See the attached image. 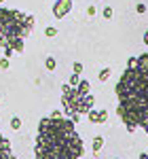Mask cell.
I'll return each instance as SVG.
<instances>
[{"instance_id": "obj_1", "label": "cell", "mask_w": 148, "mask_h": 159, "mask_svg": "<svg viewBox=\"0 0 148 159\" xmlns=\"http://www.w3.org/2000/svg\"><path fill=\"white\" fill-rule=\"evenodd\" d=\"M114 91L119 98L116 112L127 132L142 127L148 134V53L137 55L136 64L125 68Z\"/></svg>"}, {"instance_id": "obj_2", "label": "cell", "mask_w": 148, "mask_h": 159, "mask_svg": "<svg viewBox=\"0 0 148 159\" xmlns=\"http://www.w3.org/2000/svg\"><path fill=\"white\" fill-rule=\"evenodd\" d=\"M85 147L68 117H45L38 123L34 144L36 159H83Z\"/></svg>"}, {"instance_id": "obj_3", "label": "cell", "mask_w": 148, "mask_h": 159, "mask_svg": "<svg viewBox=\"0 0 148 159\" xmlns=\"http://www.w3.org/2000/svg\"><path fill=\"white\" fill-rule=\"evenodd\" d=\"M34 30V17L15 9L0 7V47H11L13 51H24V38Z\"/></svg>"}, {"instance_id": "obj_4", "label": "cell", "mask_w": 148, "mask_h": 159, "mask_svg": "<svg viewBox=\"0 0 148 159\" xmlns=\"http://www.w3.org/2000/svg\"><path fill=\"white\" fill-rule=\"evenodd\" d=\"M62 104H63V115L70 119V121L76 125L78 123V119L83 117V115H87L89 110L93 108V96L91 93H87V96H83V93H78V89L76 87H70V85H63L62 87Z\"/></svg>"}, {"instance_id": "obj_5", "label": "cell", "mask_w": 148, "mask_h": 159, "mask_svg": "<svg viewBox=\"0 0 148 159\" xmlns=\"http://www.w3.org/2000/svg\"><path fill=\"white\" fill-rule=\"evenodd\" d=\"M70 11H72V0H55V4H53V15H55L57 19L66 17Z\"/></svg>"}, {"instance_id": "obj_6", "label": "cell", "mask_w": 148, "mask_h": 159, "mask_svg": "<svg viewBox=\"0 0 148 159\" xmlns=\"http://www.w3.org/2000/svg\"><path fill=\"white\" fill-rule=\"evenodd\" d=\"M13 153H11V142L0 134V159H11Z\"/></svg>"}, {"instance_id": "obj_7", "label": "cell", "mask_w": 148, "mask_h": 159, "mask_svg": "<svg viewBox=\"0 0 148 159\" xmlns=\"http://www.w3.org/2000/svg\"><path fill=\"white\" fill-rule=\"evenodd\" d=\"M76 89H78V93H83V96H87V93H89V89H91V85H89V81H87V79H83V81H78V85H76Z\"/></svg>"}, {"instance_id": "obj_8", "label": "cell", "mask_w": 148, "mask_h": 159, "mask_svg": "<svg viewBox=\"0 0 148 159\" xmlns=\"http://www.w3.org/2000/svg\"><path fill=\"white\" fill-rule=\"evenodd\" d=\"M102 147H104V138H102V136H95V138H93V153L98 155L99 151H102Z\"/></svg>"}, {"instance_id": "obj_9", "label": "cell", "mask_w": 148, "mask_h": 159, "mask_svg": "<svg viewBox=\"0 0 148 159\" xmlns=\"http://www.w3.org/2000/svg\"><path fill=\"white\" fill-rule=\"evenodd\" d=\"M110 74H112L110 68H102V70H99V74H98V79L104 83V81H108V79H110Z\"/></svg>"}, {"instance_id": "obj_10", "label": "cell", "mask_w": 148, "mask_h": 159, "mask_svg": "<svg viewBox=\"0 0 148 159\" xmlns=\"http://www.w3.org/2000/svg\"><path fill=\"white\" fill-rule=\"evenodd\" d=\"M87 117H89V121H91V123H99V110L91 108L89 112H87Z\"/></svg>"}, {"instance_id": "obj_11", "label": "cell", "mask_w": 148, "mask_h": 159, "mask_svg": "<svg viewBox=\"0 0 148 159\" xmlns=\"http://www.w3.org/2000/svg\"><path fill=\"white\" fill-rule=\"evenodd\" d=\"M11 129H15V132L21 129V119H19V117H13L11 119Z\"/></svg>"}, {"instance_id": "obj_12", "label": "cell", "mask_w": 148, "mask_h": 159, "mask_svg": "<svg viewBox=\"0 0 148 159\" xmlns=\"http://www.w3.org/2000/svg\"><path fill=\"white\" fill-rule=\"evenodd\" d=\"M45 66H47V70H55V66H57L55 64V57H47L45 60Z\"/></svg>"}, {"instance_id": "obj_13", "label": "cell", "mask_w": 148, "mask_h": 159, "mask_svg": "<svg viewBox=\"0 0 148 159\" xmlns=\"http://www.w3.org/2000/svg\"><path fill=\"white\" fill-rule=\"evenodd\" d=\"M55 34H57V30H55L53 25H47V28H45V36L53 38V36H55Z\"/></svg>"}, {"instance_id": "obj_14", "label": "cell", "mask_w": 148, "mask_h": 159, "mask_svg": "<svg viewBox=\"0 0 148 159\" xmlns=\"http://www.w3.org/2000/svg\"><path fill=\"white\" fill-rule=\"evenodd\" d=\"M72 70H74V74H83V64H81V61H74Z\"/></svg>"}, {"instance_id": "obj_15", "label": "cell", "mask_w": 148, "mask_h": 159, "mask_svg": "<svg viewBox=\"0 0 148 159\" xmlns=\"http://www.w3.org/2000/svg\"><path fill=\"white\" fill-rule=\"evenodd\" d=\"M78 81H81V74H72V76H70V83H68V85H70V87H76V85H78Z\"/></svg>"}, {"instance_id": "obj_16", "label": "cell", "mask_w": 148, "mask_h": 159, "mask_svg": "<svg viewBox=\"0 0 148 159\" xmlns=\"http://www.w3.org/2000/svg\"><path fill=\"white\" fill-rule=\"evenodd\" d=\"M102 15H104V19H110V17H112V7H104Z\"/></svg>"}, {"instance_id": "obj_17", "label": "cell", "mask_w": 148, "mask_h": 159, "mask_svg": "<svg viewBox=\"0 0 148 159\" xmlns=\"http://www.w3.org/2000/svg\"><path fill=\"white\" fill-rule=\"evenodd\" d=\"M106 121H108V110L102 108L99 110V123H106Z\"/></svg>"}, {"instance_id": "obj_18", "label": "cell", "mask_w": 148, "mask_h": 159, "mask_svg": "<svg viewBox=\"0 0 148 159\" xmlns=\"http://www.w3.org/2000/svg\"><path fill=\"white\" fill-rule=\"evenodd\" d=\"M9 68V57H0V70H7Z\"/></svg>"}, {"instance_id": "obj_19", "label": "cell", "mask_w": 148, "mask_h": 159, "mask_svg": "<svg viewBox=\"0 0 148 159\" xmlns=\"http://www.w3.org/2000/svg\"><path fill=\"white\" fill-rule=\"evenodd\" d=\"M136 11L140 13V15H142V13H146V4H142V2H140V4L136 7Z\"/></svg>"}, {"instance_id": "obj_20", "label": "cell", "mask_w": 148, "mask_h": 159, "mask_svg": "<svg viewBox=\"0 0 148 159\" xmlns=\"http://www.w3.org/2000/svg\"><path fill=\"white\" fill-rule=\"evenodd\" d=\"M95 13H98V9H95V7H87V15H91V17H93Z\"/></svg>"}, {"instance_id": "obj_21", "label": "cell", "mask_w": 148, "mask_h": 159, "mask_svg": "<svg viewBox=\"0 0 148 159\" xmlns=\"http://www.w3.org/2000/svg\"><path fill=\"white\" fill-rule=\"evenodd\" d=\"M51 117H63V115H62V110H53V112H51Z\"/></svg>"}, {"instance_id": "obj_22", "label": "cell", "mask_w": 148, "mask_h": 159, "mask_svg": "<svg viewBox=\"0 0 148 159\" xmlns=\"http://www.w3.org/2000/svg\"><path fill=\"white\" fill-rule=\"evenodd\" d=\"M4 51H7V57H11V55H13V49H11V47H4Z\"/></svg>"}, {"instance_id": "obj_23", "label": "cell", "mask_w": 148, "mask_h": 159, "mask_svg": "<svg viewBox=\"0 0 148 159\" xmlns=\"http://www.w3.org/2000/svg\"><path fill=\"white\" fill-rule=\"evenodd\" d=\"M144 45H146V47H148V30H146V32H144Z\"/></svg>"}, {"instance_id": "obj_24", "label": "cell", "mask_w": 148, "mask_h": 159, "mask_svg": "<svg viewBox=\"0 0 148 159\" xmlns=\"http://www.w3.org/2000/svg\"><path fill=\"white\" fill-rule=\"evenodd\" d=\"M140 159H148V153H140Z\"/></svg>"}, {"instance_id": "obj_25", "label": "cell", "mask_w": 148, "mask_h": 159, "mask_svg": "<svg viewBox=\"0 0 148 159\" xmlns=\"http://www.w3.org/2000/svg\"><path fill=\"white\" fill-rule=\"evenodd\" d=\"M11 159H17V157H15V155H13V157H11Z\"/></svg>"}, {"instance_id": "obj_26", "label": "cell", "mask_w": 148, "mask_h": 159, "mask_svg": "<svg viewBox=\"0 0 148 159\" xmlns=\"http://www.w3.org/2000/svg\"><path fill=\"white\" fill-rule=\"evenodd\" d=\"M2 2H4V0H0V4H2Z\"/></svg>"}]
</instances>
